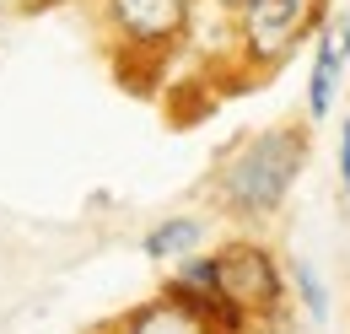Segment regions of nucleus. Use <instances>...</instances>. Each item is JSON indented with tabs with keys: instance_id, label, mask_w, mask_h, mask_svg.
<instances>
[{
	"instance_id": "nucleus-1",
	"label": "nucleus",
	"mask_w": 350,
	"mask_h": 334,
	"mask_svg": "<svg viewBox=\"0 0 350 334\" xmlns=\"http://www.w3.org/2000/svg\"><path fill=\"white\" fill-rule=\"evenodd\" d=\"M307 167V135L291 125L264 129L254 140H243L226 162L216 167V200L237 221H269L286 205V194L297 189Z\"/></svg>"
},
{
	"instance_id": "nucleus-2",
	"label": "nucleus",
	"mask_w": 350,
	"mask_h": 334,
	"mask_svg": "<svg viewBox=\"0 0 350 334\" xmlns=\"http://www.w3.org/2000/svg\"><path fill=\"white\" fill-rule=\"evenodd\" d=\"M232 16H237V54H243V65L254 76H264V70H280L297 54V43H307L323 27L329 0H248Z\"/></svg>"
},
{
	"instance_id": "nucleus-3",
	"label": "nucleus",
	"mask_w": 350,
	"mask_h": 334,
	"mask_svg": "<svg viewBox=\"0 0 350 334\" xmlns=\"http://www.w3.org/2000/svg\"><path fill=\"white\" fill-rule=\"evenodd\" d=\"M216 286H221V302L243 318V324H264L286 307V281H280V264L264 243H226L216 248Z\"/></svg>"
},
{
	"instance_id": "nucleus-4",
	"label": "nucleus",
	"mask_w": 350,
	"mask_h": 334,
	"mask_svg": "<svg viewBox=\"0 0 350 334\" xmlns=\"http://www.w3.org/2000/svg\"><path fill=\"white\" fill-rule=\"evenodd\" d=\"M119 54H167L194 27V0H97Z\"/></svg>"
},
{
	"instance_id": "nucleus-5",
	"label": "nucleus",
	"mask_w": 350,
	"mask_h": 334,
	"mask_svg": "<svg viewBox=\"0 0 350 334\" xmlns=\"http://www.w3.org/2000/svg\"><path fill=\"white\" fill-rule=\"evenodd\" d=\"M345 65H350V11H334V16H323L318 49H312V70H307V119H329V114H334Z\"/></svg>"
},
{
	"instance_id": "nucleus-6",
	"label": "nucleus",
	"mask_w": 350,
	"mask_h": 334,
	"mask_svg": "<svg viewBox=\"0 0 350 334\" xmlns=\"http://www.w3.org/2000/svg\"><path fill=\"white\" fill-rule=\"evenodd\" d=\"M200 243H205V221H200V216H167V221H157V227L140 237V253H146L151 264H178V259H189Z\"/></svg>"
},
{
	"instance_id": "nucleus-7",
	"label": "nucleus",
	"mask_w": 350,
	"mask_h": 334,
	"mask_svg": "<svg viewBox=\"0 0 350 334\" xmlns=\"http://www.w3.org/2000/svg\"><path fill=\"white\" fill-rule=\"evenodd\" d=\"M291 286H297V296H302V313L312 318V324H323V318H329V286H323V275H318L307 259L291 264Z\"/></svg>"
},
{
	"instance_id": "nucleus-8",
	"label": "nucleus",
	"mask_w": 350,
	"mask_h": 334,
	"mask_svg": "<svg viewBox=\"0 0 350 334\" xmlns=\"http://www.w3.org/2000/svg\"><path fill=\"white\" fill-rule=\"evenodd\" d=\"M340 183L350 189V114H345V129H340Z\"/></svg>"
},
{
	"instance_id": "nucleus-9",
	"label": "nucleus",
	"mask_w": 350,
	"mask_h": 334,
	"mask_svg": "<svg viewBox=\"0 0 350 334\" xmlns=\"http://www.w3.org/2000/svg\"><path fill=\"white\" fill-rule=\"evenodd\" d=\"M221 11H243V5H248V0H216Z\"/></svg>"
},
{
	"instance_id": "nucleus-10",
	"label": "nucleus",
	"mask_w": 350,
	"mask_h": 334,
	"mask_svg": "<svg viewBox=\"0 0 350 334\" xmlns=\"http://www.w3.org/2000/svg\"><path fill=\"white\" fill-rule=\"evenodd\" d=\"M5 11H11V5H5V0H0V27H5Z\"/></svg>"
}]
</instances>
